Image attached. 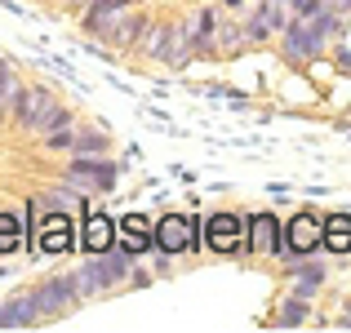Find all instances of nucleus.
Wrapping results in <instances>:
<instances>
[{"instance_id":"21","label":"nucleus","mask_w":351,"mask_h":333,"mask_svg":"<svg viewBox=\"0 0 351 333\" xmlns=\"http://www.w3.org/2000/svg\"><path fill=\"white\" fill-rule=\"evenodd\" d=\"M23 218L14 214V209H0V258H9V254H18L23 249Z\"/></svg>"},{"instance_id":"24","label":"nucleus","mask_w":351,"mask_h":333,"mask_svg":"<svg viewBox=\"0 0 351 333\" xmlns=\"http://www.w3.org/2000/svg\"><path fill=\"white\" fill-rule=\"evenodd\" d=\"M71 138H76V125L53 129V134H45V138H40V143H45V151H71Z\"/></svg>"},{"instance_id":"23","label":"nucleus","mask_w":351,"mask_h":333,"mask_svg":"<svg viewBox=\"0 0 351 333\" xmlns=\"http://www.w3.org/2000/svg\"><path fill=\"white\" fill-rule=\"evenodd\" d=\"M14 89H18V67H14V58H5V53H0V103H5Z\"/></svg>"},{"instance_id":"8","label":"nucleus","mask_w":351,"mask_h":333,"mask_svg":"<svg viewBox=\"0 0 351 333\" xmlns=\"http://www.w3.org/2000/svg\"><path fill=\"white\" fill-rule=\"evenodd\" d=\"M205 245L214 249V254H236L240 245H245V218L240 214H214V218H205Z\"/></svg>"},{"instance_id":"7","label":"nucleus","mask_w":351,"mask_h":333,"mask_svg":"<svg viewBox=\"0 0 351 333\" xmlns=\"http://www.w3.org/2000/svg\"><path fill=\"white\" fill-rule=\"evenodd\" d=\"M196 218L187 214H165L156 222V249H165V254H191L196 245H205V240L196 236Z\"/></svg>"},{"instance_id":"11","label":"nucleus","mask_w":351,"mask_h":333,"mask_svg":"<svg viewBox=\"0 0 351 333\" xmlns=\"http://www.w3.org/2000/svg\"><path fill=\"white\" fill-rule=\"evenodd\" d=\"M280 240H285V227H280V218H276V214H254V218L245 222L249 254H276Z\"/></svg>"},{"instance_id":"17","label":"nucleus","mask_w":351,"mask_h":333,"mask_svg":"<svg viewBox=\"0 0 351 333\" xmlns=\"http://www.w3.org/2000/svg\"><path fill=\"white\" fill-rule=\"evenodd\" d=\"M214 49H218V58H236L240 49H249V36H245V23H240V18H227L223 14L218 36H214Z\"/></svg>"},{"instance_id":"22","label":"nucleus","mask_w":351,"mask_h":333,"mask_svg":"<svg viewBox=\"0 0 351 333\" xmlns=\"http://www.w3.org/2000/svg\"><path fill=\"white\" fill-rule=\"evenodd\" d=\"M67 125H76V116H71V107H62V103H53L49 111H45L40 120H36L27 134H36V138H45V134H53V129H67Z\"/></svg>"},{"instance_id":"6","label":"nucleus","mask_w":351,"mask_h":333,"mask_svg":"<svg viewBox=\"0 0 351 333\" xmlns=\"http://www.w3.org/2000/svg\"><path fill=\"white\" fill-rule=\"evenodd\" d=\"M280 58L289 62V67H307L311 58H325V45L307 32V23H302V18H289V23H285V32H280Z\"/></svg>"},{"instance_id":"5","label":"nucleus","mask_w":351,"mask_h":333,"mask_svg":"<svg viewBox=\"0 0 351 333\" xmlns=\"http://www.w3.org/2000/svg\"><path fill=\"white\" fill-rule=\"evenodd\" d=\"M240 23H245L249 45H267L271 36L285 32V23H289V9H285L280 0H254V9H249Z\"/></svg>"},{"instance_id":"10","label":"nucleus","mask_w":351,"mask_h":333,"mask_svg":"<svg viewBox=\"0 0 351 333\" xmlns=\"http://www.w3.org/2000/svg\"><path fill=\"white\" fill-rule=\"evenodd\" d=\"M36 325H45V316H40V307H36L32 289H23V293L0 302V329H36Z\"/></svg>"},{"instance_id":"16","label":"nucleus","mask_w":351,"mask_h":333,"mask_svg":"<svg viewBox=\"0 0 351 333\" xmlns=\"http://www.w3.org/2000/svg\"><path fill=\"white\" fill-rule=\"evenodd\" d=\"M311 298H298V293H289V298H280V307H276V316H271V325L276 329H302V325H311Z\"/></svg>"},{"instance_id":"4","label":"nucleus","mask_w":351,"mask_h":333,"mask_svg":"<svg viewBox=\"0 0 351 333\" xmlns=\"http://www.w3.org/2000/svg\"><path fill=\"white\" fill-rule=\"evenodd\" d=\"M53 103H58V98H53L45 85H23V80H18L14 98H9V120H14V129H23V134H27V129H32Z\"/></svg>"},{"instance_id":"19","label":"nucleus","mask_w":351,"mask_h":333,"mask_svg":"<svg viewBox=\"0 0 351 333\" xmlns=\"http://www.w3.org/2000/svg\"><path fill=\"white\" fill-rule=\"evenodd\" d=\"M320 236L329 254H351V214H329L320 222Z\"/></svg>"},{"instance_id":"27","label":"nucleus","mask_w":351,"mask_h":333,"mask_svg":"<svg viewBox=\"0 0 351 333\" xmlns=\"http://www.w3.org/2000/svg\"><path fill=\"white\" fill-rule=\"evenodd\" d=\"M334 325H343V329H351V298H343V316H338Z\"/></svg>"},{"instance_id":"20","label":"nucleus","mask_w":351,"mask_h":333,"mask_svg":"<svg viewBox=\"0 0 351 333\" xmlns=\"http://www.w3.org/2000/svg\"><path fill=\"white\" fill-rule=\"evenodd\" d=\"M107 147H112V134L98 125L76 129V138H71V156H107Z\"/></svg>"},{"instance_id":"25","label":"nucleus","mask_w":351,"mask_h":333,"mask_svg":"<svg viewBox=\"0 0 351 333\" xmlns=\"http://www.w3.org/2000/svg\"><path fill=\"white\" fill-rule=\"evenodd\" d=\"M325 5H329V0H289L285 9H289V18H311L316 9H325Z\"/></svg>"},{"instance_id":"26","label":"nucleus","mask_w":351,"mask_h":333,"mask_svg":"<svg viewBox=\"0 0 351 333\" xmlns=\"http://www.w3.org/2000/svg\"><path fill=\"white\" fill-rule=\"evenodd\" d=\"M329 9H334L338 18H347V23H351V0H329Z\"/></svg>"},{"instance_id":"13","label":"nucleus","mask_w":351,"mask_h":333,"mask_svg":"<svg viewBox=\"0 0 351 333\" xmlns=\"http://www.w3.org/2000/svg\"><path fill=\"white\" fill-rule=\"evenodd\" d=\"M285 240H289V249H298V254H316V249H325V236H320V218L311 214V209L293 214V218H289V227H285Z\"/></svg>"},{"instance_id":"12","label":"nucleus","mask_w":351,"mask_h":333,"mask_svg":"<svg viewBox=\"0 0 351 333\" xmlns=\"http://www.w3.org/2000/svg\"><path fill=\"white\" fill-rule=\"evenodd\" d=\"M116 245H125L129 254H147L156 249V222L143 214H125L116 222Z\"/></svg>"},{"instance_id":"29","label":"nucleus","mask_w":351,"mask_h":333,"mask_svg":"<svg viewBox=\"0 0 351 333\" xmlns=\"http://www.w3.org/2000/svg\"><path fill=\"white\" fill-rule=\"evenodd\" d=\"M9 98H14V94H9ZM9 98H5V103H0V125H5V120H9Z\"/></svg>"},{"instance_id":"9","label":"nucleus","mask_w":351,"mask_h":333,"mask_svg":"<svg viewBox=\"0 0 351 333\" xmlns=\"http://www.w3.org/2000/svg\"><path fill=\"white\" fill-rule=\"evenodd\" d=\"M147 32H152V14H147V9H138V5H129L125 14L116 18V40H112V49L138 53V49H143V40H147Z\"/></svg>"},{"instance_id":"15","label":"nucleus","mask_w":351,"mask_h":333,"mask_svg":"<svg viewBox=\"0 0 351 333\" xmlns=\"http://www.w3.org/2000/svg\"><path fill=\"white\" fill-rule=\"evenodd\" d=\"M71 275H76V284H80V298H103V293H116L112 289V280H107V271H103V262H98V254L94 258H85L80 267H71Z\"/></svg>"},{"instance_id":"1","label":"nucleus","mask_w":351,"mask_h":333,"mask_svg":"<svg viewBox=\"0 0 351 333\" xmlns=\"http://www.w3.org/2000/svg\"><path fill=\"white\" fill-rule=\"evenodd\" d=\"M32 293H36V307H40L45 325H49V320L71 316V311H80V302H85V298H80V284H76V275H71V271H58V275H45V280H36Z\"/></svg>"},{"instance_id":"30","label":"nucleus","mask_w":351,"mask_h":333,"mask_svg":"<svg viewBox=\"0 0 351 333\" xmlns=\"http://www.w3.org/2000/svg\"><path fill=\"white\" fill-rule=\"evenodd\" d=\"M58 5H76V9H80V0H58Z\"/></svg>"},{"instance_id":"14","label":"nucleus","mask_w":351,"mask_h":333,"mask_svg":"<svg viewBox=\"0 0 351 333\" xmlns=\"http://www.w3.org/2000/svg\"><path fill=\"white\" fill-rule=\"evenodd\" d=\"M80 245H85L89 254H103V249H112V245H116V222L107 218V214H94V209H89L85 222H80Z\"/></svg>"},{"instance_id":"2","label":"nucleus","mask_w":351,"mask_h":333,"mask_svg":"<svg viewBox=\"0 0 351 333\" xmlns=\"http://www.w3.org/2000/svg\"><path fill=\"white\" fill-rule=\"evenodd\" d=\"M80 245V231L71 227V214L67 209H45L40 222H36V236L27 240V249L40 258H58V254H71Z\"/></svg>"},{"instance_id":"18","label":"nucleus","mask_w":351,"mask_h":333,"mask_svg":"<svg viewBox=\"0 0 351 333\" xmlns=\"http://www.w3.org/2000/svg\"><path fill=\"white\" fill-rule=\"evenodd\" d=\"M293 280V293L298 298H316L320 289H325V280H329V267L325 262H311V258H302V267L289 275Z\"/></svg>"},{"instance_id":"3","label":"nucleus","mask_w":351,"mask_h":333,"mask_svg":"<svg viewBox=\"0 0 351 333\" xmlns=\"http://www.w3.org/2000/svg\"><path fill=\"white\" fill-rule=\"evenodd\" d=\"M62 178H67L71 187L89 191V196H103V191H112V187H116L120 164H116V160H107V156H71L67 169H62Z\"/></svg>"},{"instance_id":"28","label":"nucleus","mask_w":351,"mask_h":333,"mask_svg":"<svg viewBox=\"0 0 351 333\" xmlns=\"http://www.w3.org/2000/svg\"><path fill=\"white\" fill-rule=\"evenodd\" d=\"M218 9H223V14H232V9H245V0H214Z\"/></svg>"}]
</instances>
